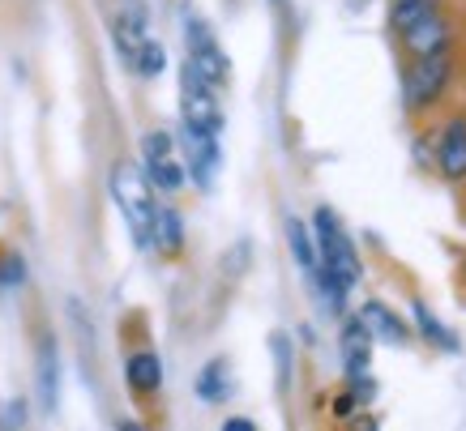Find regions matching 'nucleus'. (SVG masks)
Instances as JSON below:
<instances>
[{
    "label": "nucleus",
    "mask_w": 466,
    "mask_h": 431,
    "mask_svg": "<svg viewBox=\"0 0 466 431\" xmlns=\"http://www.w3.org/2000/svg\"><path fill=\"white\" fill-rule=\"evenodd\" d=\"M360 278H364V265H360V256H355V248H351V236H347L339 226V218L321 205L317 209V286H321V295L329 299L334 312H342L347 291H351Z\"/></svg>",
    "instance_id": "nucleus-1"
},
{
    "label": "nucleus",
    "mask_w": 466,
    "mask_h": 431,
    "mask_svg": "<svg viewBox=\"0 0 466 431\" xmlns=\"http://www.w3.org/2000/svg\"><path fill=\"white\" fill-rule=\"evenodd\" d=\"M112 196L120 214H125L128 231H133V244L142 252L155 248V218H158V205H155V193H150V180H146L142 167L133 163H116L112 171Z\"/></svg>",
    "instance_id": "nucleus-2"
},
{
    "label": "nucleus",
    "mask_w": 466,
    "mask_h": 431,
    "mask_svg": "<svg viewBox=\"0 0 466 431\" xmlns=\"http://www.w3.org/2000/svg\"><path fill=\"white\" fill-rule=\"evenodd\" d=\"M180 115L188 128H201V133H223V112H218V98H214V85L206 77L184 65L180 73Z\"/></svg>",
    "instance_id": "nucleus-3"
},
{
    "label": "nucleus",
    "mask_w": 466,
    "mask_h": 431,
    "mask_svg": "<svg viewBox=\"0 0 466 431\" xmlns=\"http://www.w3.org/2000/svg\"><path fill=\"white\" fill-rule=\"evenodd\" d=\"M184 35H188V60H184V65L198 73V77H206L210 85H223L231 65H227L223 47L214 43L210 26H206L198 14H188V17H184Z\"/></svg>",
    "instance_id": "nucleus-4"
},
{
    "label": "nucleus",
    "mask_w": 466,
    "mask_h": 431,
    "mask_svg": "<svg viewBox=\"0 0 466 431\" xmlns=\"http://www.w3.org/2000/svg\"><path fill=\"white\" fill-rule=\"evenodd\" d=\"M142 154H146V180L163 188V193H180L184 180H188V171H184V158L176 154V141L167 133H150L142 141Z\"/></svg>",
    "instance_id": "nucleus-5"
},
{
    "label": "nucleus",
    "mask_w": 466,
    "mask_h": 431,
    "mask_svg": "<svg viewBox=\"0 0 466 431\" xmlns=\"http://www.w3.org/2000/svg\"><path fill=\"white\" fill-rule=\"evenodd\" d=\"M180 145H184V171L193 175L198 188H210L214 175H218V163H223V154H218V133H201V128L184 125Z\"/></svg>",
    "instance_id": "nucleus-6"
},
{
    "label": "nucleus",
    "mask_w": 466,
    "mask_h": 431,
    "mask_svg": "<svg viewBox=\"0 0 466 431\" xmlns=\"http://www.w3.org/2000/svg\"><path fill=\"white\" fill-rule=\"evenodd\" d=\"M445 82H450V60H445V52H432V56H420V65L407 73V107L410 112H420V107H428L432 98L445 90Z\"/></svg>",
    "instance_id": "nucleus-7"
},
{
    "label": "nucleus",
    "mask_w": 466,
    "mask_h": 431,
    "mask_svg": "<svg viewBox=\"0 0 466 431\" xmlns=\"http://www.w3.org/2000/svg\"><path fill=\"white\" fill-rule=\"evenodd\" d=\"M112 30H116V52H120V56H125V65L133 69L137 52L150 43L142 0H125V5H120V14H116V22H112Z\"/></svg>",
    "instance_id": "nucleus-8"
},
{
    "label": "nucleus",
    "mask_w": 466,
    "mask_h": 431,
    "mask_svg": "<svg viewBox=\"0 0 466 431\" xmlns=\"http://www.w3.org/2000/svg\"><path fill=\"white\" fill-rule=\"evenodd\" d=\"M402 39H407V47L415 52V56H432V52H445V43H450V22L437 14L420 17L415 26L402 30Z\"/></svg>",
    "instance_id": "nucleus-9"
},
{
    "label": "nucleus",
    "mask_w": 466,
    "mask_h": 431,
    "mask_svg": "<svg viewBox=\"0 0 466 431\" xmlns=\"http://www.w3.org/2000/svg\"><path fill=\"white\" fill-rule=\"evenodd\" d=\"M437 163L445 171V180H466V120H450L445 125Z\"/></svg>",
    "instance_id": "nucleus-10"
},
{
    "label": "nucleus",
    "mask_w": 466,
    "mask_h": 431,
    "mask_svg": "<svg viewBox=\"0 0 466 431\" xmlns=\"http://www.w3.org/2000/svg\"><path fill=\"white\" fill-rule=\"evenodd\" d=\"M368 359H372V334H368V325L360 316L347 320V329H342V363H347V376H364L368 372Z\"/></svg>",
    "instance_id": "nucleus-11"
},
{
    "label": "nucleus",
    "mask_w": 466,
    "mask_h": 431,
    "mask_svg": "<svg viewBox=\"0 0 466 431\" xmlns=\"http://www.w3.org/2000/svg\"><path fill=\"white\" fill-rule=\"evenodd\" d=\"M35 385H39V406H43V410H56V393H60V359H56V342H43V346H39V367H35Z\"/></svg>",
    "instance_id": "nucleus-12"
},
{
    "label": "nucleus",
    "mask_w": 466,
    "mask_h": 431,
    "mask_svg": "<svg viewBox=\"0 0 466 431\" xmlns=\"http://www.w3.org/2000/svg\"><path fill=\"white\" fill-rule=\"evenodd\" d=\"M360 320L368 325V334L381 337V342H398V346L407 342V325H402V320H398L394 312H390V307H381V304H364V307H360Z\"/></svg>",
    "instance_id": "nucleus-13"
},
{
    "label": "nucleus",
    "mask_w": 466,
    "mask_h": 431,
    "mask_svg": "<svg viewBox=\"0 0 466 431\" xmlns=\"http://www.w3.org/2000/svg\"><path fill=\"white\" fill-rule=\"evenodd\" d=\"M125 376H128V389L146 397V393H158V385H163V363H158L150 350H142V355L128 359Z\"/></svg>",
    "instance_id": "nucleus-14"
},
{
    "label": "nucleus",
    "mask_w": 466,
    "mask_h": 431,
    "mask_svg": "<svg viewBox=\"0 0 466 431\" xmlns=\"http://www.w3.org/2000/svg\"><path fill=\"white\" fill-rule=\"evenodd\" d=\"M198 397H201V402H210V406H218V402H227V397H231V380H227V363L223 359H214V363H206V367H201Z\"/></svg>",
    "instance_id": "nucleus-15"
},
{
    "label": "nucleus",
    "mask_w": 466,
    "mask_h": 431,
    "mask_svg": "<svg viewBox=\"0 0 466 431\" xmlns=\"http://www.w3.org/2000/svg\"><path fill=\"white\" fill-rule=\"evenodd\" d=\"M410 312H415V325H420V334H424L428 342H437L441 350H458V334H453L450 325H441V320L432 316V307H428L424 299H415Z\"/></svg>",
    "instance_id": "nucleus-16"
},
{
    "label": "nucleus",
    "mask_w": 466,
    "mask_h": 431,
    "mask_svg": "<svg viewBox=\"0 0 466 431\" xmlns=\"http://www.w3.org/2000/svg\"><path fill=\"white\" fill-rule=\"evenodd\" d=\"M180 239H184V231H180V218H176V209L158 205V218H155V248L167 252V256H176V252H180Z\"/></svg>",
    "instance_id": "nucleus-17"
},
{
    "label": "nucleus",
    "mask_w": 466,
    "mask_h": 431,
    "mask_svg": "<svg viewBox=\"0 0 466 431\" xmlns=\"http://www.w3.org/2000/svg\"><path fill=\"white\" fill-rule=\"evenodd\" d=\"M287 239H291V252H296V261L304 269H317V244H312L309 226L299 223V218H287Z\"/></svg>",
    "instance_id": "nucleus-18"
},
{
    "label": "nucleus",
    "mask_w": 466,
    "mask_h": 431,
    "mask_svg": "<svg viewBox=\"0 0 466 431\" xmlns=\"http://www.w3.org/2000/svg\"><path fill=\"white\" fill-rule=\"evenodd\" d=\"M269 346H274V363H279V393H287V385H291V342H287V334H274Z\"/></svg>",
    "instance_id": "nucleus-19"
},
{
    "label": "nucleus",
    "mask_w": 466,
    "mask_h": 431,
    "mask_svg": "<svg viewBox=\"0 0 466 431\" xmlns=\"http://www.w3.org/2000/svg\"><path fill=\"white\" fill-rule=\"evenodd\" d=\"M428 14H432V5H428V0H398L394 5V26L407 30V26H415V22L428 17Z\"/></svg>",
    "instance_id": "nucleus-20"
},
{
    "label": "nucleus",
    "mask_w": 466,
    "mask_h": 431,
    "mask_svg": "<svg viewBox=\"0 0 466 431\" xmlns=\"http://www.w3.org/2000/svg\"><path fill=\"white\" fill-rule=\"evenodd\" d=\"M26 282V265L17 252H0V286H22Z\"/></svg>",
    "instance_id": "nucleus-21"
},
{
    "label": "nucleus",
    "mask_w": 466,
    "mask_h": 431,
    "mask_svg": "<svg viewBox=\"0 0 466 431\" xmlns=\"http://www.w3.org/2000/svg\"><path fill=\"white\" fill-rule=\"evenodd\" d=\"M227 431H253V423L248 418H227Z\"/></svg>",
    "instance_id": "nucleus-22"
}]
</instances>
